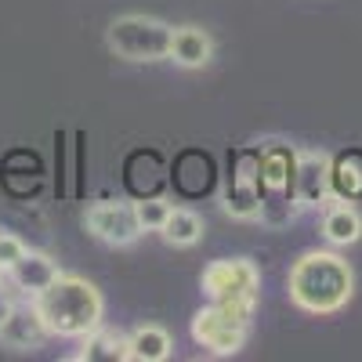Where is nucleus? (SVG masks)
Listing matches in <instances>:
<instances>
[{
	"instance_id": "1",
	"label": "nucleus",
	"mask_w": 362,
	"mask_h": 362,
	"mask_svg": "<svg viewBox=\"0 0 362 362\" xmlns=\"http://www.w3.org/2000/svg\"><path fill=\"white\" fill-rule=\"evenodd\" d=\"M286 290H290V300L300 312L334 315L355 293V272L334 250H312L300 261H293Z\"/></svg>"
},
{
	"instance_id": "2",
	"label": "nucleus",
	"mask_w": 362,
	"mask_h": 362,
	"mask_svg": "<svg viewBox=\"0 0 362 362\" xmlns=\"http://www.w3.org/2000/svg\"><path fill=\"white\" fill-rule=\"evenodd\" d=\"M33 308L40 312L47 334L54 337H87L90 329L102 326V293L95 290V283H87L80 276H58L47 290H40L33 297Z\"/></svg>"
},
{
	"instance_id": "3",
	"label": "nucleus",
	"mask_w": 362,
	"mask_h": 362,
	"mask_svg": "<svg viewBox=\"0 0 362 362\" xmlns=\"http://www.w3.org/2000/svg\"><path fill=\"white\" fill-rule=\"evenodd\" d=\"M203 290L206 297L221 305L235 322L250 326L254 308H257V290H261V272L247 257H225V261H210L203 268Z\"/></svg>"
},
{
	"instance_id": "4",
	"label": "nucleus",
	"mask_w": 362,
	"mask_h": 362,
	"mask_svg": "<svg viewBox=\"0 0 362 362\" xmlns=\"http://www.w3.org/2000/svg\"><path fill=\"white\" fill-rule=\"evenodd\" d=\"M170 37L174 25L153 15H119L105 29V47L127 62H163L170 58Z\"/></svg>"
},
{
	"instance_id": "5",
	"label": "nucleus",
	"mask_w": 362,
	"mask_h": 362,
	"mask_svg": "<svg viewBox=\"0 0 362 362\" xmlns=\"http://www.w3.org/2000/svg\"><path fill=\"white\" fill-rule=\"evenodd\" d=\"M87 232L102 239L109 247H131L141 235V221L134 214V203L124 199H102L95 206H87Z\"/></svg>"
},
{
	"instance_id": "6",
	"label": "nucleus",
	"mask_w": 362,
	"mask_h": 362,
	"mask_svg": "<svg viewBox=\"0 0 362 362\" xmlns=\"http://www.w3.org/2000/svg\"><path fill=\"white\" fill-rule=\"evenodd\" d=\"M247 329L243 322H235L221 305H210V308H199L192 315V337L196 344L210 348L214 355H235L239 348L247 344Z\"/></svg>"
},
{
	"instance_id": "7",
	"label": "nucleus",
	"mask_w": 362,
	"mask_h": 362,
	"mask_svg": "<svg viewBox=\"0 0 362 362\" xmlns=\"http://www.w3.org/2000/svg\"><path fill=\"white\" fill-rule=\"evenodd\" d=\"M293 170H297V148L283 141H268L257 153V181H261V203L272 196H293Z\"/></svg>"
},
{
	"instance_id": "8",
	"label": "nucleus",
	"mask_w": 362,
	"mask_h": 362,
	"mask_svg": "<svg viewBox=\"0 0 362 362\" xmlns=\"http://www.w3.org/2000/svg\"><path fill=\"white\" fill-rule=\"evenodd\" d=\"M329 160L326 153H297V170H293V199L297 206H322L329 203Z\"/></svg>"
},
{
	"instance_id": "9",
	"label": "nucleus",
	"mask_w": 362,
	"mask_h": 362,
	"mask_svg": "<svg viewBox=\"0 0 362 362\" xmlns=\"http://www.w3.org/2000/svg\"><path fill=\"white\" fill-rule=\"evenodd\" d=\"M47 337H51V334H47V326H44V319H40V312H37L33 305H22V308L15 305L11 315L0 322V344L15 348V351H33V348H40Z\"/></svg>"
},
{
	"instance_id": "10",
	"label": "nucleus",
	"mask_w": 362,
	"mask_h": 362,
	"mask_svg": "<svg viewBox=\"0 0 362 362\" xmlns=\"http://www.w3.org/2000/svg\"><path fill=\"white\" fill-rule=\"evenodd\" d=\"M11 276V283L22 290V293H29V297H37L40 290H47L58 276H62V268H58V261L51 257V254H40V250H25L18 261H15V268L8 272Z\"/></svg>"
},
{
	"instance_id": "11",
	"label": "nucleus",
	"mask_w": 362,
	"mask_h": 362,
	"mask_svg": "<svg viewBox=\"0 0 362 362\" xmlns=\"http://www.w3.org/2000/svg\"><path fill=\"white\" fill-rule=\"evenodd\" d=\"M214 58V40L199 25H177L170 37V62L181 69H203Z\"/></svg>"
},
{
	"instance_id": "12",
	"label": "nucleus",
	"mask_w": 362,
	"mask_h": 362,
	"mask_svg": "<svg viewBox=\"0 0 362 362\" xmlns=\"http://www.w3.org/2000/svg\"><path fill=\"white\" fill-rule=\"evenodd\" d=\"M221 206H225V214L239 218V221H254L261 218V181H257V163L254 170H239L232 177V185L225 189L221 196Z\"/></svg>"
},
{
	"instance_id": "13",
	"label": "nucleus",
	"mask_w": 362,
	"mask_h": 362,
	"mask_svg": "<svg viewBox=\"0 0 362 362\" xmlns=\"http://www.w3.org/2000/svg\"><path fill=\"white\" fill-rule=\"evenodd\" d=\"M322 235L334 247H351L362 239V214L351 203H334L322 210Z\"/></svg>"
},
{
	"instance_id": "14",
	"label": "nucleus",
	"mask_w": 362,
	"mask_h": 362,
	"mask_svg": "<svg viewBox=\"0 0 362 362\" xmlns=\"http://www.w3.org/2000/svg\"><path fill=\"white\" fill-rule=\"evenodd\" d=\"M80 362H127L131 358V337L112 334V329H90L83 337V351L76 355Z\"/></svg>"
},
{
	"instance_id": "15",
	"label": "nucleus",
	"mask_w": 362,
	"mask_h": 362,
	"mask_svg": "<svg viewBox=\"0 0 362 362\" xmlns=\"http://www.w3.org/2000/svg\"><path fill=\"white\" fill-rule=\"evenodd\" d=\"M174 351V341L163 326H138L131 334V358L138 362H167Z\"/></svg>"
},
{
	"instance_id": "16",
	"label": "nucleus",
	"mask_w": 362,
	"mask_h": 362,
	"mask_svg": "<svg viewBox=\"0 0 362 362\" xmlns=\"http://www.w3.org/2000/svg\"><path fill=\"white\" fill-rule=\"evenodd\" d=\"M160 235L167 239L170 247H196L199 239H203V218L196 214V210H185V206H174Z\"/></svg>"
},
{
	"instance_id": "17",
	"label": "nucleus",
	"mask_w": 362,
	"mask_h": 362,
	"mask_svg": "<svg viewBox=\"0 0 362 362\" xmlns=\"http://www.w3.org/2000/svg\"><path fill=\"white\" fill-rule=\"evenodd\" d=\"M329 189H334V196L341 199H358L362 196V167L355 160H337L334 167H329Z\"/></svg>"
},
{
	"instance_id": "18",
	"label": "nucleus",
	"mask_w": 362,
	"mask_h": 362,
	"mask_svg": "<svg viewBox=\"0 0 362 362\" xmlns=\"http://www.w3.org/2000/svg\"><path fill=\"white\" fill-rule=\"evenodd\" d=\"M170 210H174V206H170L167 199H141V203H134V214H138V221H141V232H160Z\"/></svg>"
},
{
	"instance_id": "19",
	"label": "nucleus",
	"mask_w": 362,
	"mask_h": 362,
	"mask_svg": "<svg viewBox=\"0 0 362 362\" xmlns=\"http://www.w3.org/2000/svg\"><path fill=\"white\" fill-rule=\"evenodd\" d=\"M22 254H25V243H22V239H18V235H8V232H0V272H4V276L15 268V261H18Z\"/></svg>"
},
{
	"instance_id": "20",
	"label": "nucleus",
	"mask_w": 362,
	"mask_h": 362,
	"mask_svg": "<svg viewBox=\"0 0 362 362\" xmlns=\"http://www.w3.org/2000/svg\"><path fill=\"white\" fill-rule=\"evenodd\" d=\"M11 308H15V300H11L8 293H0V322H4V319L11 315Z\"/></svg>"
},
{
	"instance_id": "21",
	"label": "nucleus",
	"mask_w": 362,
	"mask_h": 362,
	"mask_svg": "<svg viewBox=\"0 0 362 362\" xmlns=\"http://www.w3.org/2000/svg\"><path fill=\"white\" fill-rule=\"evenodd\" d=\"M0 276H4V272H0Z\"/></svg>"
}]
</instances>
